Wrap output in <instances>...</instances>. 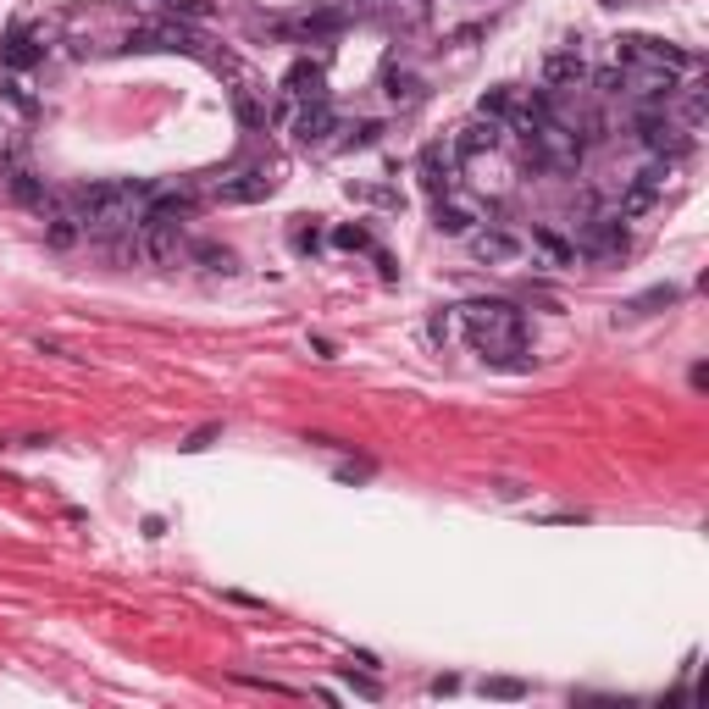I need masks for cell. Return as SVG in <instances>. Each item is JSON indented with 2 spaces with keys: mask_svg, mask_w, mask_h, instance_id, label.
Instances as JSON below:
<instances>
[{
  "mask_svg": "<svg viewBox=\"0 0 709 709\" xmlns=\"http://www.w3.org/2000/svg\"><path fill=\"white\" fill-rule=\"evenodd\" d=\"M460 327H466L471 349H482L493 366H516V372H527V366H532V361H516L521 338H527L516 305H505V300H471V305H460Z\"/></svg>",
  "mask_w": 709,
  "mask_h": 709,
  "instance_id": "cell-1",
  "label": "cell"
},
{
  "mask_svg": "<svg viewBox=\"0 0 709 709\" xmlns=\"http://www.w3.org/2000/svg\"><path fill=\"white\" fill-rule=\"evenodd\" d=\"M637 139H643V150H654L660 161H676L693 139H687V128H676L671 111H643L637 117Z\"/></svg>",
  "mask_w": 709,
  "mask_h": 709,
  "instance_id": "cell-4",
  "label": "cell"
},
{
  "mask_svg": "<svg viewBox=\"0 0 709 709\" xmlns=\"http://www.w3.org/2000/svg\"><path fill=\"white\" fill-rule=\"evenodd\" d=\"M0 56L12 61V67H34V61L45 56V45H39V39L28 34V28H12V34L0 39Z\"/></svg>",
  "mask_w": 709,
  "mask_h": 709,
  "instance_id": "cell-17",
  "label": "cell"
},
{
  "mask_svg": "<svg viewBox=\"0 0 709 709\" xmlns=\"http://www.w3.org/2000/svg\"><path fill=\"white\" fill-rule=\"evenodd\" d=\"M433 228L444 233V239H466V233L477 228V205H471V200H455V194H438Z\"/></svg>",
  "mask_w": 709,
  "mask_h": 709,
  "instance_id": "cell-9",
  "label": "cell"
},
{
  "mask_svg": "<svg viewBox=\"0 0 709 709\" xmlns=\"http://www.w3.org/2000/svg\"><path fill=\"white\" fill-rule=\"evenodd\" d=\"M233 111H239L244 128H266V106L255 100V89H233Z\"/></svg>",
  "mask_w": 709,
  "mask_h": 709,
  "instance_id": "cell-21",
  "label": "cell"
},
{
  "mask_svg": "<svg viewBox=\"0 0 709 709\" xmlns=\"http://www.w3.org/2000/svg\"><path fill=\"white\" fill-rule=\"evenodd\" d=\"M466 239H471V255H477L482 266H510V261L527 255V239L510 233V228H482V233H466Z\"/></svg>",
  "mask_w": 709,
  "mask_h": 709,
  "instance_id": "cell-5",
  "label": "cell"
},
{
  "mask_svg": "<svg viewBox=\"0 0 709 709\" xmlns=\"http://www.w3.org/2000/svg\"><path fill=\"white\" fill-rule=\"evenodd\" d=\"M532 255H538L543 266H571L577 261V244L560 239L554 228H532Z\"/></svg>",
  "mask_w": 709,
  "mask_h": 709,
  "instance_id": "cell-16",
  "label": "cell"
},
{
  "mask_svg": "<svg viewBox=\"0 0 709 709\" xmlns=\"http://www.w3.org/2000/svg\"><path fill=\"white\" fill-rule=\"evenodd\" d=\"M211 438H217V427H200V433H194V438H189V444H183V449H205V444H211Z\"/></svg>",
  "mask_w": 709,
  "mask_h": 709,
  "instance_id": "cell-31",
  "label": "cell"
},
{
  "mask_svg": "<svg viewBox=\"0 0 709 709\" xmlns=\"http://www.w3.org/2000/svg\"><path fill=\"white\" fill-rule=\"evenodd\" d=\"M449 333H455L449 316H433V322H427V338H433V344H449Z\"/></svg>",
  "mask_w": 709,
  "mask_h": 709,
  "instance_id": "cell-28",
  "label": "cell"
},
{
  "mask_svg": "<svg viewBox=\"0 0 709 709\" xmlns=\"http://www.w3.org/2000/svg\"><path fill=\"white\" fill-rule=\"evenodd\" d=\"M283 95H289L294 106L327 100V73H322V61H294L289 73H283Z\"/></svg>",
  "mask_w": 709,
  "mask_h": 709,
  "instance_id": "cell-7",
  "label": "cell"
},
{
  "mask_svg": "<svg viewBox=\"0 0 709 709\" xmlns=\"http://www.w3.org/2000/svg\"><path fill=\"white\" fill-rule=\"evenodd\" d=\"M172 12H183V17H211V6L205 0H167Z\"/></svg>",
  "mask_w": 709,
  "mask_h": 709,
  "instance_id": "cell-29",
  "label": "cell"
},
{
  "mask_svg": "<svg viewBox=\"0 0 709 709\" xmlns=\"http://www.w3.org/2000/svg\"><path fill=\"white\" fill-rule=\"evenodd\" d=\"M333 244H338V250H366L372 239H366V228H338V233H333Z\"/></svg>",
  "mask_w": 709,
  "mask_h": 709,
  "instance_id": "cell-26",
  "label": "cell"
},
{
  "mask_svg": "<svg viewBox=\"0 0 709 709\" xmlns=\"http://www.w3.org/2000/svg\"><path fill=\"white\" fill-rule=\"evenodd\" d=\"M145 6H167V0H145Z\"/></svg>",
  "mask_w": 709,
  "mask_h": 709,
  "instance_id": "cell-32",
  "label": "cell"
},
{
  "mask_svg": "<svg viewBox=\"0 0 709 709\" xmlns=\"http://www.w3.org/2000/svg\"><path fill=\"white\" fill-rule=\"evenodd\" d=\"M543 84L549 89L588 84V56H582V50H554V56H543Z\"/></svg>",
  "mask_w": 709,
  "mask_h": 709,
  "instance_id": "cell-10",
  "label": "cell"
},
{
  "mask_svg": "<svg viewBox=\"0 0 709 709\" xmlns=\"http://www.w3.org/2000/svg\"><path fill=\"white\" fill-rule=\"evenodd\" d=\"M671 300H676V289H649L643 300L632 305V311H654V305H671Z\"/></svg>",
  "mask_w": 709,
  "mask_h": 709,
  "instance_id": "cell-27",
  "label": "cell"
},
{
  "mask_svg": "<svg viewBox=\"0 0 709 709\" xmlns=\"http://www.w3.org/2000/svg\"><path fill=\"white\" fill-rule=\"evenodd\" d=\"M599 89L604 95H626V73L615 67V73H599Z\"/></svg>",
  "mask_w": 709,
  "mask_h": 709,
  "instance_id": "cell-30",
  "label": "cell"
},
{
  "mask_svg": "<svg viewBox=\"0 0 709 709\" xmlns=\"http://www.w3.org/2000/svg\"><path fill=\"white\" fill-rule=\"evenodd\" d=\"M482 693H488V698H521L527 687H521V682H510V676H493V682H482Z\"/></svg>",
  "mask_w": 709,
  "mask_h": 709,
  "instance_id": "cell-25",
  "label": "cell"
},
{
  "mask_svg": "<svg viewBox=\"0 0 709 709\" xmlns=\"http://www.w3.org/2000/svg\"><path fill=\"white\" fill-rule=\"evenodd\" d=\"M6 194H12V200H23V205H45L50 200L45 183H39V172H28V167H17L12 178H6Z\"/></svg>",
  "mask_w": 709,
  "mask_h": 709,
  "instance_id": "cell-19",
  "label": "cell"
},
{
  "mask_svg": "<svg viewBox=\"0 0 709 709\" xmlns=\"http://www.w3.org/2000/svg\"><path fill=\"white\" fill-rule=\"evenodd\" d=\"M333 128H338V117L327 111V100H311V106H300V117H294V139H300V145H327Z\"/></svg>",
  "mask_w": 709,
  "mask_h": 709,
  "instance_id": "cell-13",
  "label": "cell"
},
{
  "mask_svg": "<svg viewBox=\"0 0 709 709\" xmlns=\"http://www.w3.org/2000/svg\"><path fill=\"white\" fill-rule=\"evenodd\" d=\"M139 200H145V189H133V183H95L89 194H78V222L95 239H117V233L139 228V217H145Z\"/></svg>",
  "mask_w": 709,
  "mask_h": 709,
  "instance_id": "cell-2",
  "label": "cell"
},
{
  "mask_svg": "<svg viewBox=\"0 0 709 709\" xmlns=\"http://www.w3.org/2000/svg\"><path fill=\"white\" fill-rule=\"evenodd\" d=\"M0 95L12 100L17 111H34V95H28V84H23V78H0Z\"/></svg>",
  "mask_w": 709,
  "mask_h": 709,
  "instance_id": "cell-23",
  "label": "cell"
},
{
  "mask_svg": "<svg viewBox=\"0 0 709 709\" xmlns=\"http://www.w3.org/2000/svg\"><path fill=\"white\" fill-rule=\"evenodd\" d=\"M471 161V178H477V189H505L510 172L505 161H499V150H488V156H466Z\"/></svg>",
  "mask_w": 709,
  "mask_h": 709,
  "instance_id": "cell-18",
  "label": "cell"
},
{
  "mask_svg": "<svg viewBox=\"0 0 709 709\" xmlns=\"http://www.w3.org/2000/svg\"><path fill=\"white\" fill-rule=\"evenodd\" d=\"M266 194H272V172L266 167H239V172H228V178L217 183L222 205H255V200H266Z\"/></svg>",
  "mask_w": 709,
  "mask_h": 709,
  "instance_id": "cell-6",
  "label": "cell"
},
{
  "mask_svg": "<svg viewBox=\"0 0 709 709\" xmlns=\"http://www.w3.org/2000/svg\"><path fill=\"white\" fill-rule=\"evenodd\" d=\"M577 255H626V228H621V217L588 222V239L577 244Z\"/></svg>",
  "mask_w": 709,
  "mask_h": 709,
  "instance_id": "cell-12",
  "label": "cell"
},
{
  "mask_svg": "<svg viewBox=\"0 0 709 709\" xmlns=\"http://www.w3.org/2000/svg\"><path fill=\"white\" fill-rule=\"evenodd\" d=\"M39 217H45V239L56 244V250H67V244H78V233H84V222H78V211H61V205H39Z\"/></svg>",
  "mask_w": 709,
  "mask_h": 709,
  "instance_id": "cell-15",
  "label": "cell"
},
{
  "mask_svg": "<svg viewBox=\"0 0 709 709\" xmlns=\"http://www.w3.org/2000/svg\"><path fill=\"white\" fill-rule=\"evenodd\" d=\"M499 145H505V122H488V117L466 122V128L455 133V156H488V150H499Z\"/></svg>",
  "mask_w": 709,
  "mask_h": 709,
  "instance_id": "cell-11",
  "label": "cell"
},
{
  "mask_svg": "<svg viewBox=\"0 0 709 709\" xmlns=\"http://www.w3.org/2000/svg\"><path fill=\"white\" fill-rule=\"evenodd\" d=\"M521 111V100L510 95V89H488L482 95V106H477V117H488V122H510Z\"/></svg>",
  "mask_w": 709,
  "mask_h": 709,
  "instance_id": "cell-20",
  "label": "cell"
},
{
  "mask_svg": "<svg viewBox=\"0 0 709 709\" xmlns=\"http://www.w3.org/2000/svg\"><path fill=\"white\" fill-rule=\"evenodd\" d=\"M128 50H194L189 28H133Z\"/></svg>",
  "mask_w": 709,
  "mask_h": 709,
  "instance_id": "cell-14",
  "label": "cell"
},
{
  "mask_svg": "<svg viewBox=\"0 0 709 709\" xmlns=\"http://www.w3.org/2000/svg\"><path fill=\"white\" fill-rule=\"evenodd\" d=\"M383 84H388V95H394V100H416V95H421V89H416V78H410V73H394V67H388V78H383Z\"/></svg>",
  "mask_w": 709,
  "mask_h": 709,
  "instance_id": "cell-24",
  "label": "cell"
},
{
  "mask_svg": "<svg viewBox=\"0 0 709 709\" xmlns=\"http://www.w3.org/2000/svg\"><path fill=\"white\" fill-rule=\"evenodd\" d=\"M17 167H23V156H17V139H12V128L0 122V183L12 178Z\"/></svg>",
  "mask_w": 709,
  "mask_h": 709,
  "instance_id": "cell-22",
  "label": "cell"
},
{
  "mask_svg": "<svg viewBox=\"0 0 709 709\" xmlns=\"http://www.w3.org/2000/svg\"><path fill=\"white\" fill-rule=\"evenodd\" d=\"M615 61H626V67H654V73H693L698 67L693 50L671 45V39H654V34L615 39Z\"/></svg>",
  "mask_w": 709,
  "mask_h": 709,
  "instance_id": "cell-3",
  "label": "cell"
},
{
  "mask_svg": "<svg viewBox=\"0 0 709 709\" xmlns=\"http://www.w3.org/2000/svg\"><path fill=\"white\" fill-rule=\"evenodd\" d=\"M416 172H421V189L433 194H449L455 189V150H444V145H427L421 150V161H416Z\"/></svg>",
  "mask_w": 709,
  "mask_h": 709,
  "instance_id": "cell-8",
  "label": "cell"
}]
</instances>
